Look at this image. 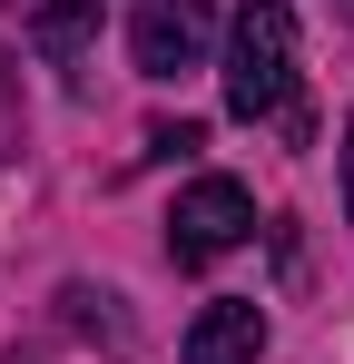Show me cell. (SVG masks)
I'll return each mask as SVG.
<instances>
[{
  "mask_svg": "<svg viewBox=\"0 0 354 364\" xmlns=\"http://www.w3.org/2000/svg\"><path fill=\"white\" fill-rule=\"evenodd\" d=\"M69 325H79V335H109V355H128V315H118V296H89V286H69Z\"/></svg>",
  "mask_w": 354,
  "mask_h": 364,
  "instance_id": "cell-6",
  "label": "cell"
},
{
  "mask_svg": "<svg viewBox=\"0 0 354 364\" xmlns=\"http://www.w3.org/2000/svg\"><path fill=\"white\" fill-rule=\"evenodd\" d=\"M345 217H354V119H345Z\"/></svg>",
  "mask_w": 354,
  "mask_h": 364,
  "instance_id": "cell-8",
  "label": "cell"
},
{
  "mask_svg": "<svg viewBox=\"0 0 354 364\" xmlns=\"http://www.w3.org/2000/svg\"><path fill=\"white\" fill-rule=\"evenodd\" d=\"M246 237H256V197L236 178H197L168 207V256L177 266H217V256H236Z\"/></svg>",
  "mask_w": 354,
  "mask_h": 364,
  "instance_id": "cell-2",
  "label": "cell"
},
{
  "mask_svg": "<svg viewBox=\"0 0 354 364\" xmlns=\"http://www.w3.org/2000/svg\"><path fill=\"white\" fill-rule=\"evenodd\" d=\"M10 148H20V79L0 69V158H10Z\"/></svg>",
  "mask_w": 354,
  "mask_h": 364,
  "instance_id": "cell-7",
  "label": "cell"
},
{
  "mask_svg": "<svg viewBox=\"0 0 354 364\" xmlns=\"http://www.w3.org/2000/svg\"><path fill=\"white\" fill-rule=\"evenodd\" d=\"M256 345H266V305L256 296H217L187 325V364H256Z\"/></svg>",
  "mask_w": 354,
  "mask_h": 364,
  "instance_id": "cell-4",
  "label": "cell"
},
{
  "mask_svg": "<svg viewBox=\"0 0 354 364\" xmlns=\"http://www.w3.org/2000/svg\"><path fill=\"white\" fill-rule=\"evenodd\" d=\"M30 40H40V60L79 69L89 40H99V0H40V10H30Z\"/></svg>",
  "mask_w": 354,
  "mask_h": 364,
  "instance_id": "cell-5",
  "label": "cell"
},
{
  "mask_svg": "<svg viewBox=\"0 0 354 364\" xmlns=\"http://www.w3.org/2000/svg\"><path fill=\"white\" fill-rule=\"evenodd\" d=\"M227 109L236 119H295V10L246 0L227 20Z\"/></svg>",
  "mask_w": 354,
  "mask_h": 364,
  "instance_id": "cell-1",
  "label": "cell"
},
{
  "mask_svg": "<svg viewBox=\"0 0 354 364\" xmlns=\"http://www.w3.org/2000/svg\"><path fill=\"white\" fill-rule=\"evenodd\" d=\"M207 40H217L207 0H138V20H128V60H138V79H177V69H197Z\"/></svg>",
  "mask_w": 354,
  "mask_h": 364,
  "instance_id": "cell-3",
  "label": "cell"
}]
</instances>
